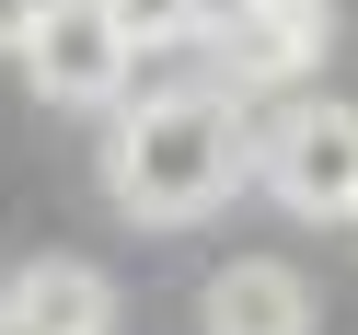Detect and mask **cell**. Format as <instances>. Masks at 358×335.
Returning <instances> with one entry per match:
<instances>
[{"label": "cell", "mask_w": 358, "mask_h": 335, "mask_svg": "<svg viewBox=\"0 0 358 335\" xmlns=\"http://www.w3.org/2000/svg\"><path fill=\"white\" fill-rule=\"evenodd\" d=\"M24 81H35V104H58V116H93V104H127L139 47L116 35L104 0H47V24H35V47H24Z\"/></svg>", "instance_id": "277c9868"}, {"label": "cell", "mask_w": 358, "mask_h": 335, "mask_svg": "<svg viewBox=\"0 0 358 335\" xmlns=\"http://www.w3.org/2000/svg\"><path fill=\"white\" fill-rule=\"evenodd\" d=\"M255 173L289 220H358V104L335 93H289L278 127L255 139Z\"/></svg>", "instance_id": "7a4b0ae2"}, {"label": "cell", "mask_w": 358, "mask_h": 335, "mask_svg": "<svg viewBox=\"0 0 358 335\" xmlns=\"http://www.w3.org/2000/svg\"><path fill=\"white\" fill-rule=\"evenodd\" d=\"M0 335H116V289L81 255H35L0 278Z\"/></svg>", "instance_id": "5b68a950"}, {"label": "cell", "mask_w": 358, "mask_h": 335, "mask_svg": "<svg viewBox=\"0 0 358 335\" xmlns=\"http://www.w3.org/2000/svg\"><path fill=\"white\" fill-rule=\"evenodd\" d=\"M104 12H116V35L139 58H173V47H208L220 35V0H104Z\"/></svg>", "instance_id": "52a82bcc"}, {"label": "cell", "mask_w": 358, "mask_h": 335, "mask_svg": "<svg viewBox=\"0 0 358 335\" xmlns=\"http://www.w3.org/2000/svg\"><path fill=\"white\" fill-rule=\"evenodd\" d=\"M243 185V116L231 93H150L116 104V139H104V197H116L139 231H196L220 197Z\"/></svg>", "instance_id": "6da1fadb"}, {"label": "cell", "mask_w": 358, "mask_h": 335, "mask_svg": "<svg viewBox=\"0 0 358 335\" xmlns=\"http://www.w3.org/2000/svg\"><path fill=\"white\" fill-rule=\"evenodd\" d=\"M196 335H312V278L289 255H231L196 289Z\"/></svg>", "instance_id": "8992f818"}, {"label": "cell", "mask_w": 358, "mask_h": 335, "mask_svg": "<svg viewBox=\"0 0 358 335\" xmlns=\"http://www.w3.org/2000/svg\"><path fill=\"white\" fill-rule=\"evenodd\" d=\"M35 24H47V0H0V58H24Z\"/></svg>", "instance_id": "ba28073f"}, {"label": "cell", "mask_w": 358, "mask_h": 335, "mask_svg": "<svg viewBox=\"0 0 358 335\" xmlns=\"http://www.w3.org/2000/svg\"><path fill=\"white\" fill-rule=\"evenodd\" d=\"M335 47V0H220V35H208V70L220 93H301Z\"/></svg>", "instance_id": "3957f363"}]
</instances>
